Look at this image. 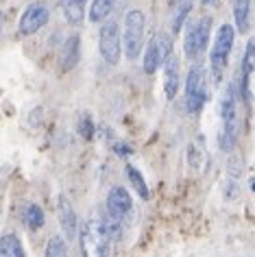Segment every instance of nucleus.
I'll list each match as a JSON object with an SVG mask.
<instances>
[{"mask_svg":"<svg viewBox=\"0 0 255 257\" xmlns=\"http://www.w3.org/2000/svg\"><path fill=\"white\" fill-rule=\"evenodd\" d=\"M179 87H181V63H179V57L175 53H170L164 61V92H166V98L173 100L177 94H179Z\"/></svg>","mask_w":255,"mask_h":257,"instance_id":"10","label":"nucleus"},{"mask_svg":"<svg viewBox=\"0 0 255 257\" xmlns=\"http://www.w3.org/2000/svg\"><path fill=\"white\" fill-rule=\"evenodd\" d=\"M194 7V0H173V9H170V24H173V33H179L186 24L190 11Z\"/></svg>","mask_w":255,"mask_h":257,"instance_id":"15","label":"nucleus"},{"mask_svg":"<svg viewBox=\"0 0 255 257\" xmlns=\"http://www.w3.org/2000/svg\"><path fill=\"white\" fill-rule=\"evenodd\" d=\"M170 53H173V40L166 33H157L155 37H151V42L144 48V59H142L144 72L153 76L159 70V66H164L166 57Z\"/></svg>","mask_w":255,"mask_h":257,"instance_id":"6","label":"nucleus"},{"mask_svg":"<svg viewBox=\"0 0 255 257\" xmlns=\"http://www.w3.org/2000/svg\"><path fill=\"white\" fill-rule=\"evenodd\" d=\"M144 33H146V16L140 9H129L122 24V50L126 59H138L144 46Z\"/></svg>","mask_w":255,"mask_h":257,"instance_id":"1","label":"nucleus"},{"mask_svg":"<svg viewBox=\"0 0 255 257\" xmlns=\"http://www.w3.org/2000/svg\"><path fill=\"white\" fill-rule=\"evenodd\" d=\"M63 18L68 20V24L79 27L85 20V9H87V0H59Z\"/></svg>","mask_w":255,"mask_h":257,"instance_id":"14","label":"nucleus"},{"mask_svg":"<svg viewBox=\"0 0 255 257\" xmlns=\"http://www.w3.org/2000/svg\"><path fill=\"white\" fill-rule=\"evenodd\" d=\"M0 257H27L20 237L16 233L0 235Z\"/></svg>","mask_w":255,"mask_h":257,"instance_id":"16","label":"nucleus"},{"mask_svg":"<svg viewBox=\"0 0 255 257\" xmlns=\"http://www.w3.org/2000/svg\"><path fill=\"white\" fill-rule=\"evenodd\" d=\"M209 35H212V18L209 16H201L199 20L188 24L186 37H183V53L188 59H196L205 53V48L209 46Z\"/></svg>","mask_w":255,"mask_h":257,"instance_id":"3","label":"nucleus"},{"mask_svg":"<svg viewBox=\"0 0 255 257\" xmlns=\"http://www.w3.org/2000/svg\"><path fill=\"white\" fill-rule=\"evenodd\" d=\"M79 133L85 140H92V136H94V122H92V118L87 113H83L81 120H79Z\"/></svg>","mask_w":255,"mask_h":257,"instance_id":"25","label":"nucleus"},{"mask_svg":"<svg viewBox=\"0 0 255 257\" xmlns=\"http://www.w3.org/2000/svg\"><path fill=\"white\" fill-rule=\"evenodd\" d=\"M242 172H244V159L233 153V155L229 157V162H227V177L229 179H235V181H240Z\"/></svg>","mask_w":255,"mask_h":257,"instance_id":"23","label":"nucleus"},{"mask_svg":"<svg viewBox=\"0 0 255 257\" xmlns=\"http://www.w3.org/2000/svg\"><path fill=\"white\" fill-rule=\"evenodd\" d=\"M248 185H251V192H255V177L251 179V181H248Z\"/></svg>","mask_w":255,"mask_h":257,"instance_id":"29","label":"nucleus"},{"mask_svg":"<svg viewBox=\"0 0 255 257\" xmlns=\"http://www.w3.org/2000/svg\"><path fill=\"white\" fill-rule=\"evenodd\" d=\"M44 257H68V244L66 237L61 235H53L46 242V250H44Z\"/></svg>","mask_w":255,"mask_h":257,"instance_id":"22","label":"nucleus"},{"mask_svg":"<svg viewBox=\"0 0 255 257\" xmlns=\"http://www.w3.org/2000/svg\"><path fill=\"white\" fill-rule=\"evenodd\" d=\"M207 102V81L205 70L201 66H192L186 76V109L188 113H199Z\"/></svg>","mask_w":255,"mask_h":257,"instance_id":"4","label":"nucleus"},{"mask_svg":"<svg viewBox=\"0 0 255 257\" xmlns=\"http://www.w3.org/2000/svg\"><path fill=\"white\" fill-rule=\"evenodd\" d=\"M113 5H116V0H92V7H90V22L98 24V22H105L109 14L113 11Z\"/></svg>","mask_w":255,"mask_h":257,"instance_id":"19","label":"nucleus"},{"mask_svg":"<svg viewBox=\"0 0 255 257\" xmlns=\"http://www.w3.org/2000/svg\"><path fill=\"white\" fill-rule=\"evenodd\" d=\"M3 24H5V18H3V11H0V35H3Z\"/></svg>","mask_w":255,"mask_h":257,"instance_id":"28","label":"nucleus"},{"mask_svg":"<svg viewBox=\"0 0 255 257\" xmlns=\"http://www.w3.org/2000/svg\"><path fill=\"white\" fill-rule=\"evenodd\" d=\"M235 142H238V140L229 138L227 133H220V136H218V146H220V151H225V153H231Z\"/></svg>","mask_w":255,"mask_h":257,"instance_id":"26","label":"nucleus"},{"mask_svg":"<svg viewBox=\"0 0 255 257\" xmlns=\"http://www.w3.org/2000/svg\"><path fill=\"white\" fill-rule=\"evenodd\" d=\"M57 216H59V224H61L66 240H74L76 233H79V218H76L72 203L63 194L59 196V203H57Z\"/></svg>","mask_w":255,"mask_h":257,"instance_id":"11","label":"nucleus"},{"mask_svg":"<svg viewBox=\"0 0 255 257\" xmlns=\"http://www.w3.org/2000/svg\"><path fill=\"white\" fill-rule=\"evenodd\" d=\"M126 177H129V181H131V185H133V190L140 194V198L142 201H149L151 198V192H149V185H146V181H144V177H142V172H140L136 166L133 164H126Z\"/></svg>","mask_w":255,"mask_h":257,"instance_id":"20","label":"nucleus"},{"mask_svg":"<svg viewBox=\"0 0 255 257\" xmlns=\"http://www.w3.org/2000/svg\"><path fill=\"white\" fill-rule=\"evenodd\" d=\"M24 224L31 229V231H37L44 227V222H46V216H44V209L40 207L37 203H27L24 205Z\"/></svg>","mask_w":255,"mask_h":257,"instance_id":"18","label":"nucleus"},{"mask_svg":"<svg viewBox=\"0 0 255 257\" xmlns=\"http://www.w3.org/2000/svg\"><path fill=\"white\" fill-rule=\"evenodd\" d=\"M98 50H100V57L109 66H116L120 61V55H122V35H120V27L116 20H105L100 24Z\"/></svg>","mask_w":255,"mask_h":257,"instance_id":"5","label":"nucleus"},{"mask_svg":"<svg viewBox=\"0 0 255 257\" xmlns=\"http://www.w3.org/2000/svg\"><path fill=\"white\" fill-rule=\"evenodd\" d=\"M186 159H188V166L194 172H199V170L205 168L207 149H205V136H203V133H196V136L190 140V144L186 149Z\"/></svg>","mask_w":255,"mask_h":257,"instance_id":"12","label":"nucleus"},{"mask_svg":"<svg viewBox=\"0 0 255 257\" xmlns=\"http://www.w3.org/2000/svg\"><path fill=\"white\" fill-rule=\"evenodd\" d=\"M251 20V0H235L233 3V24L238 33H246Z\"/></svg>","mask_w":255,"mask_h":257,"instance_id":"17","label":"nucleus"},{"mask_svg":"<svg viewBox=\"0 0 255 257\" xmlns=\"http://www.w3.org/2000/svg\"><path fill=\"white\" fill-rule=\"evenodd\" d=\"M233 42H235V29L231 24H220V29L216 31V40L212 44V53H209V68H212L214 83L222 81V74H225V68L229 63Z\"/></svg>","mask_w":255,"mask_h":257,"instance_id":"2","label":"nucleus"},{"mask_svg":"<svg viewBox=\"0 0 255 257\" xmlns=\"http://www.w3.org/2000/svg\"><path fill=\"white\" fill-rule=\"evenodd\" d=\"M81 59V35H70L66 44H63L61 50V70L63 72H70Z\"/></svg>","mask_w":255,"mask_h":257,"instance_id":"13","label":"nucleus"},{"mask_svg":"<svg viewBox=\"0 0 255 257\" xmlns=\"http://www.w3.org/2000/svg\"><path fill=\"white\" fill-rule=\"evenodd\" d=\"M50 18V11L44 3H33L29 5L27 9H24V14L20 18V24H18V31H20V35L29 37V35H35L40 29L46 27Z\"/></svg>","mask_w":255,"mask_h":257,"instance_id":"9","label":"nucleus"},{"mask_svg":"<svg viewBox=\"0 0 255 257\" xmlns=\"http://www.w3.org/2000/svg\"><path fill=\"white\" fill-rule=\"evenodd\" d=\"M201 3H203V7H212V5H216L218 0H201Z\"/></svg>","mask_w":255,"mask_h":257,"instance_id":"27","label":"nucleus"},{"mask_svg":"<svg viewBox=\"0 0 255 257\" xmlns=\"http://www.w3.org/2000/svg\"><path fill=\"white\" fill-rule=\"evenodd\" d=\"M255 72V35L248 37L246 46H244V55H242V76L240 79H248Z\"/></svg>","mask_w":255,"mask_h":257,"instance_id":"21","label":"nucleus"},{"mask_svg":"<svg viewBox=\"0 0 255 257\" xmlns=\"http://www.w3.org/2000/svg\"><path fill=\"white\" fill-rule=\"evenodd\" d=\"M222 196H225V201H235V198L240 196V181H235V179H225V183H222Z\"/></svg>","mask_w":255,"mask_h":257,"instance_id":"24","label":"nucleus"},{"mask_svg":"<svg viewBox=\"0 0 255 257\" xmlns=\"http://www.w3.org/2000/svg\"><path fill=\"white\" fill-rule=\"evenodd\" d=\"M131 214H133L131 194L122 188V185H113L109 190V194H107V216H109L111 220L122 224Z\"/></svg>","mask_w":255,"mask_h":257,"instance_id":"8","label":"nucleus"},{"mask_svg":"<svg viewBox=\"0 0 255 257\" xmlns=\"http://www.w3.org/2000/svg\"><path fill=\"white\" fill-rule=\"evenodd\" d=\"M220 120L222 133L238 140V94H235V81L225 89L220 98Z\"/></svg>","mask_w":255,"mask_h":257,"instance_id":"7","label":"nucleus"}]
</instances>
